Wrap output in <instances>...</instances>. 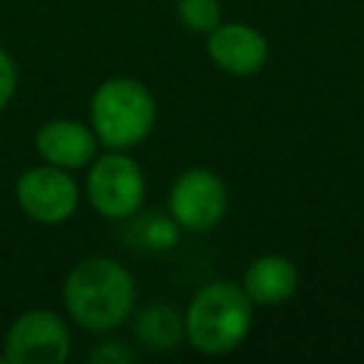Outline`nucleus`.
<instances>
[{"label":"nucleus","instance_id":"obj_1","mask_svg":"<svg viewBox=\"0 0 364 364\" xmlns=\"http://www.w3.org/2000/svg\"><path fill=\"white\" fill-rule=\"evenodd\" d=\"M63 304L77 327L88 333H111L131 318L136 282L122 262L111 256H88L68 270Z\"/></svg>","mask_w":364,"mask_h":364},{"label":"nucleus","instance_id":"obj_2","mask_svg":"<svg viewBox=\"0 0 364 364\" xmlns=\"http://www.w3.org/2000/svg\"><path fill=\"white\" fill-rule=\"evenodd\" d=\"M185 341L205 355L236 350L253 327V301L236 282H210L193 293L185 313Z\"/></svg>","mask_w":364,"mask_h":364},{"label":"nucleus","instance_id":"obj_3","mask_svg":"<svg viewBox=\"0 0 364 364\" xmlns=\"http://www.w3.org/2000/svg\"><path fill=\"white\" fill-rule=\"evenodd\" d=\"M88 114L100 145L128 151L145 142L154 131L156 100L148 85L134 77H108L94 88Z\"/></svg>","mask_w":364,"mask_h":364},{"label":"nucleus","instance_id":"obj_4","mask_svg":"<svg viewBox=\"0 0 364 364\" xmlns=\"http://www.w3.org/2000/svg\"><path fill=\"white\" fill-rule=\"evenodd\" d=\"M88 205L105 219H128L145 202V173L125 151L97 154L85 176Z\"/></svg>","mask_w":364,"mask_h":364},{"label":"nucleus","instance_id":"obj_5","mask_svg":"<svg viewBox=\"0 0 364 364\" xmlns=\"http://www.w3.org/2000/svg\"><path fill=\"white\" fill-rule=\"evenodd\" d=\"M6 364H63L71 355V330L54 310L20 313L3 336Z\"/></svg>","mask_w":364,"mask_h":364},{"label":"nucleus","instance_id":"obj_6","mask_svg":"<svg viewBox=\"0 0 364 364\" xmlns=\"http://www.w3.org/2000/svg\"><path fill=\"white\" fill-rule=\"evenodd\" d=\"M14 196L20 210L40 225H60L74 216L80 205V185L71 171L57 165H31L17 176Z\"/></svg>","mask_w":364,"mask_h":364},{"label":"nucleus","instance_id":"obj_7","mask_svg":"<svg viewBox=\"0 0 364 364\" xmlns=\"http://www.w3.org/2000/svg\"><path fill=\"white\" fill-rule=\"evenodd\" d=\"M168 210L176 228L205 233L219 225L228 210V188L210 168L182 171L168 191Z\"/></svg>","mask_w":364,"mask_h":364},{"label":"nucleus","instance_id":"obj_8","mask_svg":"<svg viewBox=\"0 0 364 364\" xmlns=\"http://www.w3.org/2000/svg\"><path fill=\"white\" fill-rule=\"evenodd\" d=\"M208 57L230 77H253L267 63V40L247 23H216L208 31Z\"/></svg>","mask_w":364,"mask_h":364},{"label":"nucleus","instance_id":"obj_9","mask_svg":"<svg viewBox=\"0 0 364 364\" xmlns=\"http://www.w3.org/2000/svg\"><path fill=\"white\" fill-rule=\"evenodd\" d=\"M34 148H37L43 162L65 168V171H77V168L91 165V159L97 156L100 139H97L91 125H85L80 119L57 117V119H48L37 128Z\"/></svg>","mask_w":364,"mask_h":364},{"label":"nucleus","instance_id":"obj_10","mask_svg":"<svg viewBox=\"0 0 364 364\" xmlns=\"http://www.w3.org/2000/svg\"><path fill=\"white\" fill-rule=\"evenodd\" d=\"M242 290L253 301V307H276L284 304L299 290V270L290 259L279 253L256 256L242 276Z\"/></svg>","mask_w":364,"mask_h":364},{"label":"nucleus","instance_id":"obj_11","mask_svg":"<svg viewBox=\"0 0 364 364\" xmlns=\"http://www.w3.org/2000/svg\"><path fill=\"white\" fill-rule=\"evenodd\" d=\"M134 336L148 350L165 353L185 341V321L182 313H176L171 304L151 301L134 316Z\"/></svg>","mask_w":364,"mask_h":364},{"label":"nucleus","instance_id":"obj_12","mask_svg":"<svg viewBox=\"0 0 364 364\" xmlns=\"http://www.w3.org/2000/svg\"><path fill=\"white\" fill-rule=\"evenodd\" d=\"M179 23L193 34H208L216 23H222L219 0H176Z\"/></svg>","mask_w":364,"mask_h":364},{"label":"nucleus","instance_id":"obj_13","mask_svg":"<svg viewBox=\"0 0 364 364\" xmlns=\"http://www.w3.org/2000/svg\"><path fill=\"white\" fill-rule=\"evenodd\" d=\"M14 88H17V68H14L11 54L0 46V111L11 102Z\"/></svg>","mask_w":364,"mask_h":364},{"label":"nucleus","instance_id":"obj_14","mask_svg":"<svg viewBox=\"0 0 364 364\" xmlns=\"http://www.w3.org/2000/svg\"><path fill=\"white\" fill-rule=\"evenodd\" d=\"M131 358H134V353H131L125 344H119V341H105V344H100V347L88 355L91 364H125V361H131Z\"/></svg>","mask_w":364,"mask_h":364}]
</instances>
